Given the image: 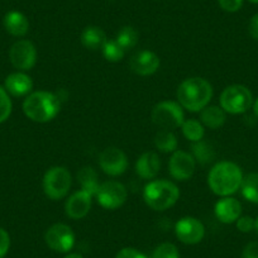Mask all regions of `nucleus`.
Segmentation results:
<instances>
[{"label": "nucleus", "instance_id": "nucleus-28", "mask_svg": "<svg viewBox=\"0 0 258 258\" xmlns=\"http://www.w3.org/2000/svg\"><path fill=\"white\" fill-rule=\"evenodd\" d=\"M103 56L105 57V59H108L109 62H118L120 59H123L124 51L123 48L120 47V44L114 39V41H108L105 43V46L103 47Z\"/></svg>", "mask_w": 258, "mask_h": 258}, {"label": "nucleus", "instance_id": "nucleus-4", "mask_svg": "<svg viewBox=\"0 0 258 258\" xmlns=\"http://www.w3.org/2000/svg\"><path fill=\"white\" fill-rule=\"evenodd\" d=\"M180 198V190L171 181H151L143 191V199L151 209L163 212L173 207Z\"/></svg>", "mask_w": 258, "mask_h": 258}, {"label": "nucleus", "instance_id": "nucleus-17", "mask_svg": "<svg viewBox=\"0 0 258 258\" xmlns=\"http://www.w3.org/2000/svg\"><path fill=\"white\" fill-rule=\"evenodd\" d=\"M161 167V161L157 153L146 152L141 156L136 163V172L145 180H151L157 176Z\"/></svg>", "mask_w": 258, "mask_h": 258}, {"label": "nucleus", "instance_id": "nucleus-31", "mask_svg": "<svg viewBox=\"0 0 258 258\" xmlns=\"http://www.w3.org/2000/svg\"><path fill=\"white\" fill-rule=\"evenodd\" d=\"M218 2H219L220 8L228 13L238 12L243 6V0H218Z\"/></svg>", "mask_w": 258, "mask_h": 258}, {"label": "nucleus", "instance_id": "nucleus-19", "mask_svg": "<svg viewBox=\"0 0 258 258\" xmlns=\"http://www.w3.org/2000/svg\"><path fill=\"white\" fill-rule=\"evenodd\" d=\"M4 28L9 34L14 37L26 36L29 29V22L27 17L21 12H9L4 17Z\"/></svg>", "mask_w": 258, "mask_h": 258}, {"label": "nucleus", "instance_id": "nucleus-1", "mask_svg": "<svg viewBox=\"0 0 258 258\" xmlns=\"http://www.w3.org/2000/svg\"><path fill=\"white\" fill-rule=\"evenodd\" d=\"M243 173L239 166L229 161H222L210 170L208 183L214 194L219 197H229L242 186Z\"/></svg>", "mask_w": 258, "mask_h": 258}, {"label": "nucleus", "instance_id": "nucleus-8", "mask_svg": "<svg viewBox=\"0 0 258 258\" xmlns=\"http://www.w3.org/2000/svg\"><path fill=\"white\" fill-rule=\"evenodd\" d=\"M126 188L118 181H105L100 183L95 198L103 208L114 210L120 208L126 200Z\"/></svg>", "mask_w": 258, "mask_h": 258}, {"label": "nucleus", "instance_id": "nucleus-5", "mask_svg": "<svg viewBox=\"0 0 258 258\" xmlns=\"http://www.w3.org/2000/svg\"><path fill=\"white\" fill-rule=\"evenodd\" d=\"M252 104V93L243 85L228 86L220 95V108L230 114L245 113Z\"/></svg>", "mask_w": 258, "mask_h": 258}, {"label": "nucleus", "instance_id": "nucleus-32", "mask_svg": "<svg viewBox=\"0 0 258 258\" xmlns=\"http://www.w3.org/2000/svg\"><path fill=\"white\" fill-rule=\"evenodd\" d=\"M255 220L252 217H240L237 220V228L242 233H249L254 229Z\"/></svg>", "mask_w": 258, "mask_h": 258}, {"label": "nucleus", "instance_id": "nucleus-10", "mask_svg": "<svg viewBox=\"0 0 258 258\" xmlns=\"http://www.w3.org/2000/svg\"><path fill=\"white\" fill-rule=\"evenodd\" d=\"M9 58L14 68L21 71H28L37 61V49L31 41L21 39L11 47Z\"/></svg>", "mask_w": 258, "mask_h": 258}, {"label": "nucleus", "instance_id": "nucleus-22", "mask_svg": "<svg viewBox=\"0 0 258 258\" xmlns=\"http://www.w3.org/2000/svg\"><path fill=\"white\" fill-rule=\"evenodd\" d=\"M78 180L81 185V190L90 194L91 197H95L99 190L98 175L93 167H83L78 173Z\"/></svg>", "mask_w": 258, "mask_h": 258}, {"label": "nucleus", "instance_id": "nucleus-15", "mask_svg": "<svg viewBox=\"0 0 258 258\" xmlns=\"http://www.w3.org/2000/svg\"><path fill=\"white\" fill-rule=\"evenodd\" d=\"M160 58L152 51H141L131 58V69L140 76H150L160 68Z\"/></svg>", "mask_w": 258, "mask_h": 258}, {"label": "nucleus", "instance_id": "nucleus-21", "mask_svg": "<svg viewBox=\"0 0 258 258\" xmlns=\"http://www.w3.org/2000/svg\"><path fill=\"white\" fill-rule=\"evenodd\" d=\"M225 111L219 106H205L202 110V121L210 129H218L225 123Z\"/></svg>", "mask_w": 258, "mask_h": 258}, {"label": "nucleus", "instance_id": "nucleus-35", "mask_svg": "<svg viewBox=\"0 0 258 258\" xmlns=\"http://www.w3.org/2000/svg\"><path fill=\"white\" fill-rule=\"evenodd\" d=\"M242 258H258V242H250L244 247Z\"/></svg>", "mask_w": 258, "mask_h": 258}, {"label": "nucleus", "instance_id": "nucleus-34", "mask_svg": "<svg viewBox=\"0 0 258 258\" xmlns=\"http://www.w3.org/2000/svg\"><path fill=\"white\" fill-rule=\"evenodd\" d=\"M115 258H147V255L135 248H123L119 250Z\"/></svg>", "mask_w": 258, "mask_h": 258}, {"label": "nucleus", "instance_id": "nucleus-20", "mask_svg": "<svg viewBox=\"0 0 258 258\" xmlns=\"http://www.w3.org/2000/svg\"><path fill=\"white\" fill-rule=\"evenodd\" d=\"M81 42L88 49L98 51V49H103L108 39H106V34L103 29L95 26H90L84 29L83 34H81Z\"/></svg>", "mask_w": 258, "mask_h": 258}, {"label": "nucleus", "instance_id": "nucleus-25", "mask_svg": "<svg viewBox=\"0 0 258 258\" xmlns=\"http://www.w3.org/2000/svg\"><path fill=\"white\" fill-rule=\"evenodd\" d=\"M240 190L248 202L258 204V173H249L243 177Z\"/></svg>", "mask_w": 258, "mask_h": 258}, {"label": "nucleus", "instance_id": "nucleus-40", "mask_svg": "<svg viewBox=\"0 0 258 258\" xmlns=\"http://www.w3.org/2000/svg\"><path fill=\"white\" fill-rule=\"evenodd\" d=\"M250 3H254V4H258V0H249Z\"/></svg>", "mask_w": 258, "mask_h": 258}, {"label": "nucleus", "instance_id": "nucleus-2", "mask_svg": "<svg viewBox=\"0 0 258 258\" xmlns=\"http://www.w3.org/2000/svg\"><path fill=\"white\" fill-rule=\"evenodd\" d=\"M213 88L203 78H191L183 81L177 89L178 103L190 111H200L209 105Z\"/></svg>", "mask_w": 258, "mask_h": 258}, {"label": "nucleus", "instance_id": "nucleus-12", "mask_svg": "<svg viewBox=\"0 0 258 258\" xmlns=\"http://www.w3.org/2000/svg\"><path fill=\"white\" fill-rule=\"evenodd\" d=\"M99 165L106 175L119 176L125 172L128 167V158L119 148L108 147L99 156Z\"/></svg>", "mask_w": 258, "mask_h": 258}, {"label": "nucleus", "instance_id": "nucleus-3", "mask_svg": "<svg viewBox=\"0 0 258 258\" xmlns=\"http://www.w3.org/2000/svg\"><path fill=\"white\" fill-rule=\"evenodd\" d=\"M61 103L53 93L36 91L26 98L23 111L31 120L37 123H47L58 114Z\"/></svg>", "mask_w": 258, "mask_h": 258}, {"label": "nucleus", "instance_id": "nucleus-39", "mask_svg": "<svg viewBox=\"0 0 258 258\" xmlns=\"http://www.w3.org/2000/svg\"><path fill=\"white\" fill-rule=\"evenodd\" d=\"M254 229L257 230V233H258V218H257V219H255V225H254Z\"/></svg>", "mask_w": 258, "mask_h": 258}, {"label": "nucleus", "instance_id": "nucleus-9", "mask_svg": "<svg viewBox=\"0 0 258 258\" xmlns=\"http://www.w3.org/2000/svg\"><path fill=\"white\" fill-rule=\"evenodd\" d=\"M44 240L51 249L59 253H68L75 245V234L69 225L57 223L47 229Z\"/></svg>", "mask_w": 258, "mask_h": 258}, {"label": "nucleus", "instance_id": "nucleus-6", "mask_svg": "<svg viewBox=\"0 0 258 258\" xmlns=\"http://www.w3.org/2000/svg\"><path fill=\"white\" fill-rule=\"evenodd\" d=\"M71 187V175L68 168L61 166L51 167L43 177V191L52 200H59L69 194Z\"/></svg>", "mask_w": 258, "mask_h": 258}, {"label": "nucleus", "instance_id": "nucleus-30", "mask_svg": "<svg viewBox=\"0 0 258 258\" xmlns=\"http://www.w3.org/2000/svg\"><path fill=\"white\" fill-rule=\"evenodd\" d=\"M12 113V100L7 90L0 88V123L6 121Z\"/></svg>", "mask_w": 258, "mask_h": 258}, {"label": "nucleus", "instance_id": "nucleus-14", "mask_svg": "<svg viewBox=\"0 0 258 258\" xmlns=\"http://www.w3.org/2000/svg\"><path fill=\"white\" fill-rule=\"evenodd\" d=\"M91 197L90 194L80 190L73 194L64 204V212L66 215L71 219H83L89 214L91 208Z\"/></svg>", "mask_w": 258, "mask_h": 258}, {"label": "nucleus", "instance_id": "nucleus-26", "mask_svg": "<svg viewBox=\"0 0 258 258\" xmlns=\"http://www.w3.org/2000/svg\"><path fill=\"white\" fill-rule=\"evenodd\" d=\"M181 128H182V133L186 140L192 143L199 142L204 137V126L199 120L188 119V120L183 121Z\"/></svg>", "mask_w": 258, "mask_h": 258}, {"label": "nucleus", "instance_id": "nucleus-16", "mask_svg": "<svg viewBox=\"0 0 258 258\" xmlns=\"http://www.w3.org/2000/svg\"><path fill=\"white\" fill-rule=\"evenodd\" d=\"M240 213H242V205L233 198L225 197L215 204V215L224 224L237 222L240 218Z\"/></svg>", "mask_w": 258, "mask_h": 258}, {"label": "nucleus", "instance_id": "nucleus-18", "mask_svg": "<svg viewBox=\"0 0 258 258\" xmlns=\"http://www.w3.org/2000/svg\"><path fill=\"white\" fill-rule=\"evenodd\" d=\"M33 88V81L28 75L23 73L11 74L6 79V90L7 93L12 94L13 96H23L31 93Z\"/></svg>", "mask_w": 258, "mask_h": 258}, {"label": "nucleus", "instance_id": "nucleus-38", "mask_svg": "<svg viewBox=\"0 0 258 258\" xmlns=\"http://www.w3.org/2000/svg\"><path fill=\"white\" fill-rule=\"evenodd\" d=\"M253 111H254L255 116L258 118V98H257V100L254 101V104H253Z\"/></svg>", "mask_w": 258, "mask_h": 258}, {"label": "nucleus", "instance_id": "nucleus-23", "mask_svg": "<svg viewBox=\"0 0 258 258\" xmlns=\"http://www.w3.org/2000/svg\"><path fill=\"white\" fill-rule=\"evenodd\" d=\"M192 150V156L195 161H198L202 165H208L213 162L215 158V150L213 145H210L207 141L202 140L199 142H195L191 147Z\"/></svg>", "mask_w": 258, "mask_h": 258}, {"label": "nucleus", "instance_id": "nucleus-29", "mask_svg": "<svg viewBox=\"0 0 258 258\" xmlns=\"http://www.w3.org/2000/svg\"><path fill=\"white\" fill-rule=\"evenodd\" d=\"M151 258H180V253L172 243H162L153 250Z\"/></svg>", "mask_w": 258, "mask_h": 258}, {"label": "nucleus", "instance_id": "nucleus-11", "mask_svg": "<svg viewBox=\"0 0 258 258\" xmlns=\"http://www.w3.org/2000/svg\"><path fill=\"white\" fill-rule=\"evenodd\" d=\"M176 237L185 244H198L205 235V228L200 220L192 217H185L175 225Z\"/></svg>", "mask_w": 258, "mask_h": 258}, {"label": "nucleus", "instance_id": "nucleus-37", "mask_svg": "<svg viewBox=\"0 0 258 258\" xmlns=\"http://www.w3.org/2000/svg\"><path fill=\"white\" fill-rule=\"evenodd\" d=\"M64 258H84V257L81 254H79V253H70V254H68Z\"/></svg>", "mask_w": 258, "mask_h": 258}, {"label": "nucleus", "instance_id": "nucleus-7", "mask_svg": "<svg viewBox=\"0 0 258 258\" xmlns=\"http://www.w3.org/2000/svg\"><path fill=\"white\" fill-rule=\"evenodd\" d=\"M152 121L160 128L167 129V131L178 128L185 121L182 106L175 101L158 103L152 110Z\"/></svg>", "mask_w": 258, "mask_h": 258}, {"label": "nucleus", "instance_id": "nucleus-27", "mask_svg": "<svg viewBox=\"0 0 258 258\" xmlns=\"http://www.w3.org/2000/svg\"><path fill=\"white\" fill-rule=\"evenodd\" d=\"M115 41L120 44L124 51H128L135 48L136 44L138 43V33L133 27L125 26L118 32Z\"/></svg>", "mask_w": 258, "mask_h": 258}, {"label": "nucleus", "instance_id": "nucleus-33", "mask_svg": "<svg viewBox=\"0 0 258 258\" xmlns=\"http://www.w3.org/2000/svg\"><path fill=\"white\" fill-rule=\"evenodd\" d=\"M9 247H11V237L7 230L0 228V258H3L8 253Z\"/></svg>", "mask_w": 258, "mask_h": 258}, {"label": "nucleus", "instance_id": "nucleus-24", "mask_svg": "<svg viewBox=\"0 0 258 258\" xmlns=\"http://www.w3.org/2000/svg\"><path fill=\"white\" fill-rule=\"evenodd\" d=\"M155 146L160 152H175L176 148H177V138H176V136L171 131L162 129V131H160L156 135Z\"/></svg>", "mask_w": 258, "mask_h": 258}, {"label": "nucleus", "instance_id": "nucleus-36", "mask_svg": "<svg viewBox=\"0 0 258 258\" xmlns=\"http://www.w3.org/2000/svg\"><path fill=\"white\" fill-rule=\"evenodd\" d=\"M248 29H249V34L252 36V38H254L255 41H258V13L252 17Z\"/></svg>", "mask_w": 258, "mask_h": 258}, {"label": "nucleus", "instance_id": "nucleus-13", "mask_svg": "<svg viewBox=\"0 0 258 258\" xmlns=\"http://www.w3.org/2000/svg\"><path fill=\"white\" fill-rule=\"evenodd\" d=\"M197 161L192 155L185 151H176L168 163L171 176L177 181H186L195 172Z\"/></svg>", "mask_w": 258, "mask_h": 258}]
</instances>
